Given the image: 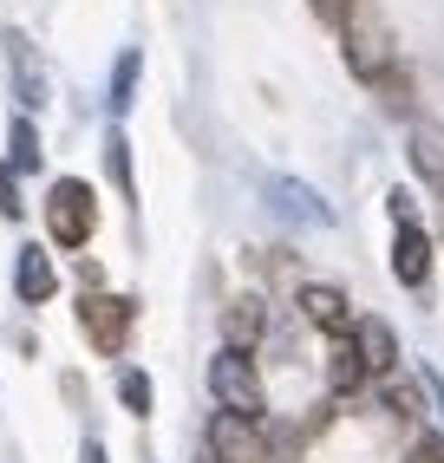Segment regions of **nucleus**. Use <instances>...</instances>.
Returning <instances> with one entry per match:
<instances>
[{"label":"nucleus","instance_id":"f257e3e1","mask_svg":"<svg viewBox=\"0 0 444 463\" xmlns=\"http://www.w3.org/2000/svg\"><path fill=\"white\" fill-rule=\"evenodd\" d=\"M340 40H346V66H353V79L379 85L392 72V26H386V14H379L372 0H346Z\"/></svg>","mask_w":444,"mask_h":463},{"label":"nucleus","instance_id":"f03ea898","mask_svg":"<svg viewBox=\"0 0 444 463\" xmlns=\"http://www.w3.org/2000/svg\"><path fill=\"white\" fill-rule=\"evenodd\" d=\"M92 229H99V203H92V183L79 176H59L53 196H46V235L59 249H85Z\"/></svg>","mask_w":444,"mask_h":463},{"label":"nucleus","instance_id":"7ed1b4c3","mask_svg":"<svg viewBox=\"0 0 444 463\" xmlns=\"http://www.w3.org/2000/svg\"><path fill=\"white\" fill-rule=\"evenodd\" d=\"M209 392H216L222 411L262 418V373H256V359H248L242 346H222V353L209 359Z\"/></svg>","mask_w":444,"mask_h":463},{"label":"nucleus","instance_id":"20e7f679","mask_svg":"<svg viewBox=\"0 0 444 463\" xmlns=\"http://www.w3.org/2000/svg\"><path fill=\"white\" fill-rule=\"evenodd\" d=\"M79 333L92 339V353H118L124 346V333H131V300H118V294H79Z\"/></svg>","mask_w":444,"mask_h":463},{"label":"nucleus","instance_id":"39448f33","mask_svg":"<svg viewBox=\"0 0 444 463\" xmlns=\"http://www.w3.org/2000/svg\"><path fill=\"white\" fill-rule=\"evenodd\" d=\"M209 463H268V438H262V418H236V411H216V418H209Z\"/></svg>","mask_w":444,"mask_h":463},{"label":"nucleus","instance_id":"423d86ee","mask_svg":"<svg viewBox=\"0 0 444 463\" xmlns=\"http://www.w3.org/2000/svg\"><path fill=\"white\" fill-rule=\"evenodd\" d=\"M268 209L281 215V222H294V229H327L333 222L327 196L307 190V183H294V176H268Z\"/></svg>","mask_w":444,"mask_h":463},{"label":"nucleus","instance_id":"0eeeda50","mask_svg":"<svg viewBox=\"0 0 444 463\" xmlns=\"http://www.w3.org/2000/svg\"><path fill=\"white\" fill-rule=\"evenodd\" d=\"M7 66H14V99L20 111L34 118L46 105V66H40V46L26 40V33H7Z\"/></svg>","mask_w":444,"mask_h":463},{"label":"nucleus","instance_id":"6e6552de","mask_svg":"<svg viewBox=\"0 0 444 463\" xmlns=\"http://www.w3.org/2000/svg\"><path fill=\"white\" fill-rule=\"evenodd\" d=\"M14 294H20L26 307H46V300L59 294V268H53V255L40 249V241H26V249L14 255Z\"/></svg>","mask_w":444,"mask_h":463},{"label":"nucleus","instance_id":"1a4fd4ad","mask_svg":"<svg viewBox=\"0 0 444 463\" xmlns=\"http://www.w3.org/2000/svg\"><path fill=\"white\" fill-rule=\"evenodd\" d=\"M301 320H307V326H321L327 339H346V333H353L346 294H340V288H327V281H307V288H301Z\"/></svg>","mask_w":444,"mask_h":463},{"label":"nucleus","instance_id":"9d476101","mask_svg":"<svg viewBox=\"0 0 444 463\" xmlns=\"http://www.w3.org/2000/svg\"><path fill=\"white\" fill-rule=\"evenodd\" d=\"M392 274H399V288H425L431 281V235L419 222H399V235H392Z\"/></svg>","mask_w":444,"mask_h":463},{"label":"nucleus","instance_id":"9b49d317","mask_svg":"<svg viewBox=\"0 0 444 463\" xmlns=\"http://www.w3.org/2000/svg\"><path fill=\"white\" fill-rule=\"evenodd\" d=\"M353 353H360V365H366V379H386L392 365H399V339H392V326L386 320H353Z\"/></svg>","mask_w":444,"mask_h":463},{"label":"nucleus","instance_id":"f8f14e48","mask_svg":"<svg viewBox=\"0 0 444 463\" xmlns=\"http://www.w3.org/2000/svg\"><path fill=\"white\" fill-rule=\"evenodd\" d=\"M138 72H144L138 46H124V52H118V72H111V85H105V111H111V125L138 105Z\"/></svg>","mask_w":444,"mask_h":463},{"label":"nucleus","instance_id":"ddd939ff","mask_svg":"<svg viewBox=\"0 0 444 463\" xmlns=\"http://www.w3.org/2000/svg\"><path fill=\"white\" fill-rule=\"evenodd\" d=\"M262 326H268V314H262V300H229V320H222V333H229V339H222V346H256V339H262Z\"/></svg>","mask_w":444,"mask_h":463},{"label":"nucleus","instance_id":"4468645a","mask_svg":"<svg viewBox=\"0 0 444 463\" xmlns=\"http://www.w3.org/2000/svg\"><path fill=\"white\" fill-rule=\"evenodd\" d=\"M327 385H333L340 398L366 385V365H360V353H353V339H333V353H327Z\"/></svg>","mask_w":444,"mask_h":463},{"label":"nucleus","instance_id":"2eb2a0df","mask_svg":"<svg viewBox=\"0 0 444 463\" xmlns=\"http://www.w3.org/2000/svg\"><path fill=\"white\" fill-rule=\"evenodd\" d=\"M411 170L444 183V125H411Z\"/></svg>","mask_w":444,"mask_h":463},{"label":"nucleus","instance_id":"dca6fc26","mask_svg":"<svg viewBox=\"0 0 444 463\" xmlns=\"http://www.w3.org/2000/svg\"><path fill=\"white\" fill-rule=\"evenodd\" d=\"M7 157H14V164H7L14 176H20V170H40V157H46V150H40V131H34V118H26V111L14 118V131H7Z\"/></svg>","mask_w":444,"mask_h":463},{"label":"nucleus","instance_id":"f3484780","mask_svg":"<svg viewBox=\"0 0 444 463\" xmlns=\"http://www.w3.org/2000/svg\"><path fill=\"white\" fill-rule=\"evenodd\" d=\"M105 170H111V183H118V196L131 203V196H138V183H131V137H124L118 125L105 131Z\"/></svg>","mask_w":444,"mask_h":463},{"label":"nucleus","instance_id":"a211bd4d","mask_svg":"<svg viewBox=\"0 0 444 463\" xmlns=\"http://www.w3.org/2000/svg\"><path fill=\"white\" fill-rule=\"evenodd\" d=\"M118 405L131 411V418H150V373L124 365V373H118Z\"/></svg>","mask_w":444,"mask_h":463},{"label":"nucleus","instance_id":"6ab92c4d","mask_svg":"<svg viewBox=\"0 0 444 463\" xmlns=\"http://www.w3.org/2000/svg\"><path fill=\"white\" fill-rule=\"evenodd\" d=\"M20 209H26V203H20V176L0 164V215H7V222H20Z\"/></svg>","mask_w":444,"mask_h":463},{"label":"nucleus","instance_id":"aec40b11","mask_svg":"<svg viewBox=\"0 0 444 463\" xmlns=\"http://www.w3.org/2000/svg\"><path fill=\"white\" fill-rule=\"evenodd\" d=\"M405 463H444V438H419Z\"/></svg>","mask_w":444,"mask_h":463},{"label":"nucleus","instance_id":"412c9836","mask_svg":"<svg viewBox=\"0 0 444 463\" xmlns=\"http://www.w3.org/2000/svg\"><path fill=\"white\" fill-rule=\"evenodd\" d=\"M79 463H111V450H105L99 438H85V444H79Z\"/></svg>","mask_w":444,"mask_h":463},{"label":"nucleus","instance_id":"4be33fe9","mask_svg":"<svg viewBox=\"0 0 444 463\" xmlns=\"http://www.w3.org/2000/svg\"><path fill=\"white\" fill-rule=\"evenodd\" d=\"M307 7L321 14V20H333V26H340V14H346V0H307Z\"/></svg>","mask_w":444,"mask_h":463},{"label":"nucleus","instance_id":"5701e85b","mask_svg":"<svg viewBox=\"0 0 444 463\" xmlns=\"http://www.w3.org/2000/svg\"><path fill=\"white\" fill-rule=\"evenodd\" d=\"M425 385H431V398H438V411H444V379H438V373H425Z\"/></svg>","mask_w":444,"mask_h":463},{"label":"nucleus","instance_id":"b1692460","mask_svg":"<svg viewBox=\"0 0 444 463\" xmlns=\"http://www.w3.org/2000/svg\"><path fill=\"white\" fill-rule=\"evenodd\" d=\"M203 463H209V457H203Z\"/></svg>","mask_w":444,"mask_h":463}]
</instances>
